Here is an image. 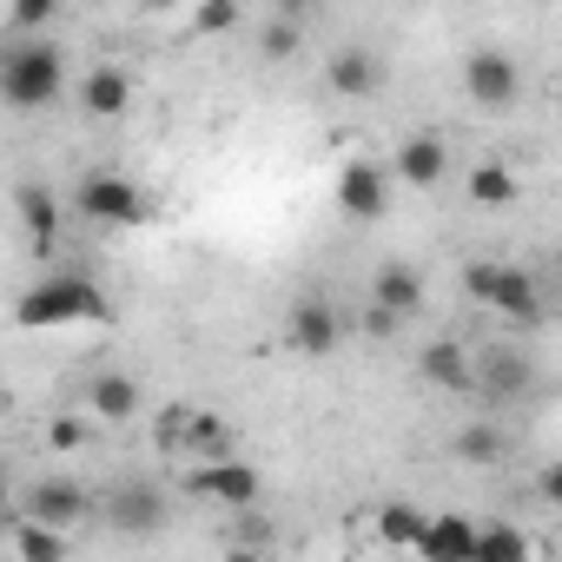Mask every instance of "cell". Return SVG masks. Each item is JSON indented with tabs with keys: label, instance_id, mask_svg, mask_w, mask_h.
<instances>
[{
	"label": "cell",
	"instance_id": "7402d4cb",
	"mask_svg": "<svg viewBox=\"0 0 562 562\" xmlns=\"http://www.w3.org/2000/svg\"><path fill=\"white\" fill-rule=\"evenodd\" d=\"M476 562H529V536H522L516 522H483Z\"/></svg>",
	"mask_w": 562,
	"mask_h": 562
},
{
	"label": "cell",
	"instance_id": "3957f363",
	"mask_svg": "<svg viewBox=\"0 0 562 562\" xmlns=\"http://www.w3.org/2000/svg\"><path fill=\"white\" fill-rule=\"evenodd\" d=\"M463 292H470L476 305H490L503 325H522V331L542 325V292H536V278H529L522 265L476 258V265H463Z\"/></svg>",
	"mask_w": 562,
	"mask_h": 562
},
{
	"label": "cell",
	"instance_id": "7a4b0ae2",
	"mask_svg": "<svg viewBox=\"0 0 562 562\" xmlns=\"http://www.w3.org/2000/svg\"><path fill=\"white\" fill-rule=\"evenodd\" d=\"M60 87H67V67H60V47L54 41H14L8 60H0V100L21 106V113L54 106Z\"/></svg>",
	"mask_w": 562,
	"mask_h": 562
},
{
	"label": "cell",
	"instance_id": "30bf717a",
	"mask_svg": "<svg viewBox=\"0 0 562 562\" xmlns=\"http://www.w3.org/2000/svg\"><path fill=\"white\" fill-rule=\"evenodd\" d=\"M476 536H483V522H470V516H430V529H424V562H476Z\"/></svg>",
	"mask_w": 562,
	"mask_h": 562
},
{
	"label": "cell",
	"instance_id": "6da1fadb",
	"mask_svg": "<svg viewBox=\"0 0 562 562\" xmlns=\"http://www.w3.org/2000/svg\"><path fill=\"white\" fill-rule=\"evenodd\" d=\"M14 318L27 331H47V325H100L106 318V292L93 285V278H80V271H54V278H41V285L14 305Z\"/></svg>",
	"mask_w": 562,
	"mask_h": 562
},
{
	"label": "cell",
	"instance_id": "5b68a950",
	"mask_svg": "<svg viewBox=\"0 0 562 562\" xmlns=\"http://www.w3.org/2000/svg\"><path fill=\"white\" fill-rule=\"evenodd\" d=\"M74 205H80L93 225H139V218H146V192H139L133 179H120V172H87L80 192H74Z\"/></svg>",
	"mask_w": 562,
	"mask_h": 562
},
{
	"label": "cell",
	"instance_id": "484cf974",
	"mask_svg": "<svg viewBox=\"0 0 562 562\" xmlns=\"http://www.w3.org/2000/svg\"><path fill=\"white\" fill-rule=\"evenodd\" d=\"M54 21H60L54 0H14V8H8V27H14V34H41V27H54Z\"/></svg>",
	"mask_w": 562,
	"mask_h": 562
},
{
	"label": "cell",
	"instance_id": "9c48e42d",
	"mask_svg": "<svg viewBox=\"0 0 562 562\" xmlns=\"http://www.w3.org/2000/svg\"><path fill=\"white\" fill-rule=\"evenodd\" d=\"M192 490H199V496H212V503H225V509H251V503L265 496V483H258V470H251V463H238V457H218V463H199V476H192Z\"/></svg>",
	"mask_w": 562,
	"mask_h": 562
},
{
	"label": "cell",
	"instance_id": "d4e9b609",
	"mask_svg": "<svg viewBox=\"0 0 562 562\" xmlns=\"http://www.w3.org/2000/svg\"><path fill=\"white\" fill-rule=\"evenodd\" d=\"M14 205H21V225H27L34 238H54V225H60V212H54V192H41V186H21V192H14Z\"/></svg>",
	"mask_w": 562,
	"mask_h": 562
},
{
	"label": "cell",
	"instance_id": "9a60e30c",
	"mask_svg": "<svg viewBox=\"0 0 562 562\" xmlns=\"http://www.w3.org/2000/svg\"><path fill=\"white\" fill-rule=\"evenodd\" d=\"M80 106H87L93 120H120V113L133 106V80H126L120 67H93V74L80 80Z\"/></svg>",
	"mask_w": 562,
	"mask_h": 562
},
{
	"label": "cell",
	"instance_id": "7c38bea8",
	"mask_svg": "<svg viewBox=\"0 0 562 562\" xmlns=\"http://www.w3.org/2000/svg\"><path fill=\"white\" fill-rule=\"evenodd\" d=\"M325 74H331V87H338L345 100H371V93L384 87V60H378L371 47H338Z\"/></svg>",
	"mask_w": 562,
	"mask_h": 562
},
{
	"label": "cell",
	"instance_id": "ffe728a7",
	"mask_svg": "<svg viewBox=\"0 0 562 562\" xmlns=\"http://www.w3.org/2000/svg\"><path fill=\"white\" fill-rule=\"evenodd\" d=\"M424 529H430V516L411 509V503H384V509H378V536H384L391 549H424Z\"/></svg>",
	"mask_w": 562,
	"mask_h": 562
},
{
	"label": "cell",
	"instance_id": "2e32d148",
	"mask_svg": "<svg viewBox=\"0 0 562 562\" xmlns=\"http://www.w3.org/2000/svg\"><path fill=\"white\" fill-rule=\"evenodd\" d=\"M371 305L391 312V318H411V312L424 305V278H417L411 265H384V271H378V285H371Z\"/></svg>",
	"mask_w": 562,
	"mask_h": 562
},
{
	"label": "cell",
	"instance_id": "277c9868",
	"mask_svg": "<svg viewBox=\"0 0 562 562\" xmlns=\"http://www.w3.org/2000/svg\"><path fill=\"white\" fill-rule=\"evenodd\" d=\"M100 509H106V529H120L126 542H146V536L166 529V496H159V483H146V476H120Z\"/></svg>",
	"mask_w": 562,
	"mask_h": 562
},
{
	"label": "cell",
	"instance_id": "4316f807",
	"mask_svg": "<svg viewBox=\"0 0 562 562\" xmlns=\"http://www.w3.org/2000/svg\"><path fill=\"white\" fill-rule=\"evenodd\" d=\"M186 443H192V450H199L205 463H218V450H225V424H218V417L205 411V417H192V437H186Z\"/></svg>",
	"mask_w": 562,
	"mask_h": 562
},
{
	"label": "cell",
	"instance_id": "d6986e66",
	"mask_svg": "<svg viewBox=\"0 0 562 562\" xmlns=\"http://www.w3.org/2000/svg\"><path fill=\"white\" fill-rule=\"evenodd\" d=\"M8 542H14L21 562H67V536L47 529V522H34V516H21V522L8 529Z\"/></svg>",
	"mask_w": 562,
	"mask_h": 562
},
{
	"label": "cell",
	"instance_id": "8992f818",
	"mask_svg": "<svg viewBox=\"0 0 562 562\" xmlns=\"http://www.w3.org/2000/svg\"><path fill=\"white\" fill-rule=\"evenodd\" d=\"M463 87H470V100L483 106V113H509L516 106V60L509 54H496V47H476L470 60H463Z\"/></svg>",
	"mask_w": 562,
	"mask_h": 562
},
{
	"label": "cell",
	"instance_id": "e0dca14e",
	"mask_svg": "<svg viewBox=\"0 0 562 562\" xmlns=\"http://www.w3.org/2000/svg\"><path fill=\"white\" fill-rule=\"evenodd\" d=\"M87 397H93V417H106V424H126V417L139 411V384H133L126 371H100Z\"/></svg>",
	"mask_w": 562,
	"mask_h": 562
},
{
	"label": "cell",
	"instance_id": "f546056e",
	"mask_svg": "<svg viewBox=\"0 0 562 562\" xmlns=\"http://www.w3.org/2000/svg\"><path fill=\"white\" fill-rule=\"evenodd\" d=\"M397 325H404V318H391V312H378V305H371V312H364V331H378V338H391V331H397Z\"/></svg>",
	"mask_w": 562,
	"mask_h": 562
},
{
	"label": "cell",
	"instance_id": "ac0fdd59",
	"mask_svg": "<svg viewBox=\"0 0 562 562\" xmlns=\"http://www.w3.org/2000/svg\"><path fill=\"white\" fill-rule=\"evenodd\" d=\"M516 192H522V186H516V172H509L503 159H476V166H470V199H476V205L503 212V205H516Z\"/></svg>",
	"mask_w": 562,
	"mask_h": 562
},
{
	"label": "cell",
	"instance_id": "44dd1931",
	"mask_svg": "<svg viewBox=\"0 0 562 562\" xmlns=\"http://www.w3.org/2000/svg\"><path fill=\"white\" fill-rule=\"evenodd\" d=\"M529 378H536V371H529L516 351H496V358H490V371H476V391H496V397H522V391H529Z\"/></svg>",
	"mask_w": 562,
	"mask_h": 562
},
{
	"label": "cell",
	"instance_id": "8fae6325",
	"mask_svg": "<svg viewBox=\"0 0 562 562\" xmlns=\"http://www.w3.org/2000/svg\"><path fill=\"white\" fill-rule=\"evenodd\" d=\"M417 371H424V384H437V391H476V358H470L457 338H437V345H424Z\"/></svg>",
	"mask_w": 562,
	"mask_h": 562
},
{
	"label": "cell",
	"instance_id": "4fadbf2b",
	"mask_svg": "<svg viewBox=\"0 0 562 562\" xmlns=\"http://www.w3.org/2000/svg\"><path fill=\"white\" fill-rule=\"evenodd\" d=\"M338 331H345V325H338V312H331L325 299H299V305H292V345H299L305 358H325V351L338 345Z\"/></svg>",
	"mask_w": 562,
	"mask_h": 562
},
{
	"label": "cell",
	"instance_id": "603a6c76",
	"mask_svg": "<svg viewBox=\"0 0 562 562\" xmlns=\"http://www.w3.org/2000/svg\"><path fill=\"white\" fill-rule=\"evenodd\" d=\"M258 54H265V60H292V54H299V8L271 14V21L258 27Z\"/></svg>",
	"mask_w": 562,
	"mask_h": 562
},
{
	"label": "cell",
	"instance_id": "cb8c5ba5",
	"mask_svg": "<svg viewBox=\"0 0 562 562\" xmlns=\"http://www.w3.org/2000/svg\"><path fill=\"white\" fill-rule=\"evenodd\" d=\"M503 450H509V443H503L496 424H463V430H457V457H463V463H503Z\"/></svg>",
	"mask_w": 562,
	"mask_h": 562
},
{
	"label": "cell",
	"instance_id": "52a82bcc",
	"mask_svg": "<svg viewBox=\"0 0 562 562\" xmlns=\"http://www.w3.org/2000/svg\"><path fill=\"white\" fill-rule=\"evenodd\" d=\"M338 212L358 218V225L384 218V212H391V172L371 166V159H351V166L338 172Z\"/></svg>",
	"mask_w": 562,
	"mask_h": 562
},
{
	"label": "cell",
	"instance_id": "1f68e13d",
	"mask_svg": "<svg viewBox=\"0 0 562 562\" xmlns=\"http://www.w3.org/2000/svg\"><path fill=\"white\" fill-rule=\"evenodd\" d=\"M555 100H562V93H555Z\"/></svg>",
	"mask_w": 562,
	"mask_h": 562
},
{
	"label": "cell",
	"instance_id": "83f0119b",
	"mask_svg": "<svg viewBox=\"0 0 562 562\" xmlns=\"http://www.w3.org/2000/svg\"><path fill=\"white\" fill-rule=\"evenodd\" d=\"M192 27H199V34H232V27H238V8H232V0H212V8L192 14Z\"/></svg>",
	"mask_w": 562,
	"mask_h": 562
},
{
	"label": "cell",
	"instance_id": "f1b7e54d",
	"mask_svg": "<svg viewBox=\"0 0 562 562\" xmlns=\"http://www.w3.org/2000/svg\"><path fill=\"white\" fill-rule=\"evenodd\" d=\"M47 443H54V450H80V443H87V430H80L74 417H60V424L47 430Z\"/></svg>",
	"mask_w": 562,
	"mask_h": 562
},
{
	"label": "cell",
	"instance_id": "4dcf8cb0",
	"mask_svg": "<svg viewBox=\"0 0 562 562\" xmlns=\"http://www.w3.org/2000/svg\"><path fill=\"white\" fill-rule=\"evenodd\" d=\"M536 490H542V496H549V503H562V463H549V470H542V476H536Z\"/></svg>",
	"mask_w": 562,
	"mask_h": 562
},
{
	"label": "cell",
	"instance_id": "ba28073f",
	"mask_svg": "<svg viewBox=\"0 0 562 562\" xmlns=\"http://www.w3.org/2000/svg\"><path fill=\"white\" fill-rule=\"evenodd\" d=\"M87 509H93V496L74 483V476H41L34 490H27V509L21 516H34V522H47V529H80L87 522Z\"/></svg>",
	"mask_w": 562,
	"mask_h": 562
},
{
	"label": "cell",
	"instance_id": "5bb4252c",
	"mask_svg": "<svg viewBox=\"0 0 562 562\" xmlns=\"http://www.w3.org/2000/svg\"><path fill=\"white\" fill-rule=\"evenodd\" d=\"M443 166H450V153H443V139H430V133H411V139L397 146V159H391V172H397L404 186H437Z\"/></svg>",
	"mask_w": 562,
	"mask_h": 562
}]
</instances>
